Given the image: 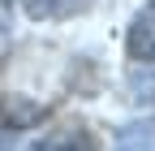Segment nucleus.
<instances>
[{
    "label": "nucleus",
    "mask_w": 155,
    "mask_h": 151,
    "mask_svg": "<svg viewBox=\"0 0 155 151\" xmlns=\"http://www.w3.org/2000/svg\"><path fill=\"white\" fill-rule=\"evenodd\" d=\"M48 104H39L30 95H0V143H9L13 134H26V129L48 121Z\"/></svg>",
    "instance_id": "nucleus-1"
},
{
    "label": "nucleus",
    "mask_w": 155,
    "mask_h": 151,
    "mask_svg": "<svg viewBox=\"0 0 155 151\" xmlns=\"http://www.w3.org/2000/svg\"><path fill=\"white\" fill-rule=\"evenodd\" d=\"M125 48L134 61L142 65H155V0H147V5L129 17V30H125Z\"/></svg>",
    "instance_id": "nucleus-2"
},
{
    "label": "nucleus",
    "mask_w": 155,
    "mask_h": 151,
    "mask_svg": "<svg viewBox=\"0 0 155 151\" xmlns=\"http://www.w3.org/2000/svg\"><path fill=\"white\" fill-rule=\"evenodd\" d=\"M17 9L30 22H69L91 9V0H17Z\"/></svg>",
    "instance_id": "nucleus-3"
},
{
    "label": "nucleus",
    "mask_w": 155,
    "mask_h": 151,
    "mask_svg": "<svg viewBox=\"0 0 155 151\" xmlns=\"http://www.w3.org/2000/svg\"><path fill=\"white\" fill-rule=\"evenodd\" d=\"M116 147H129V151H155V117H142V121H129L116 129Z\"/></svg>",
    "instance_id": "nucleus-4"
},
{
    "label": "nucleus",
    "mask_w": 155,
    "mask_h": 151,
    "mask_svg": "<svg viewBox=\"0 0 155 151\" xmlns=\"http://www.w3.org/2000/svg\"><path fill=\"white\" fill-rule=\"evenodd\" d=\"M13 26V0H0V35Z\"/></svg>",
    "instance_id": "nucleus-5"
}]
</instances>
